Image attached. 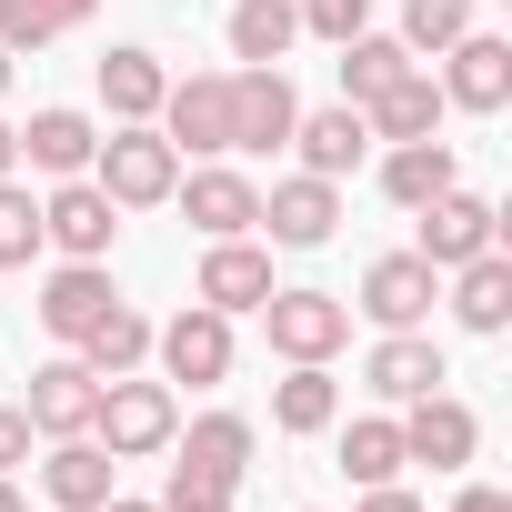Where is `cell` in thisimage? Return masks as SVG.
<instances>
[{"label":"cell","mask_w":512,"mask_h":512,"mask_svg":"<svg viewBox=\"0 0 512 512\" xmlns=\"http://www.w3.org/2000/svg\"><path fill=\"white\" fill-rule=\"evenodd\" d=\"M171 432H181V402H171V382H131V372H111V382H101V402H91V442H101L111 462L171 452Z\"/></svg>","instance_id":"6da1fadb"},{"label":"cell","mask_w":512,"mask_h":512,"mask_svg":"<svg viewBox=\"0 0 512 512\" xmlns=\"http://www.w3.org/2000/svg\"><path fill=\"white\" fill-rule=\"evenodd\" d=\"M91 181L111 191V211H151V201H171V181H181V151H171L151 121H121V131H101V151H91Z\"/></svg>","instance_id":"7a4b0ae2"},{"label":"cell","mask_w":512,"mask_h":512,"mask_svg":"<svg viewBox=\"0 0 512 512\" xmlns=\"http://www.w3.org/2000/svg\"><path fill=\"white\" fill-rule=\"evenodd\" d=\"M151 131H161L171 151L221 161V151H231V71H191V81H171L161 111H151Z\"/></svg>","instance_id":"3957f363"},{"label":"cell","mask_w":512,"mask_h":512,"mask_svg":"<svg viewBox=\"0 0 512 512\" xmlns=\"http://www.w3.org/2000/svg\"><path fill=\"white\" fill-rule=\"evenodd\" d=\"M292 121H302V101H292L282 61H241L231 71V151H282Z\"/></svg>","instance_id":"277c9868"},{"label":"cell","mask_w":512,"mask_h":512,"mask_svg":"<svg viewBox=\"0 0 512 512\" xmlns=\"http://www.w3.org/2000/svg\"><path fill=\"white\" fill-rule=\"evenodd\" d=\"M262 332H272L282 362H332V352L352 342V312H342L332 292H272V302H262Z\"/></svg>","instance_id":"5b68a950"},{"label":"cell","mask_w":512,"mask_h":512,"mask_svg":"<svg viewBox=\"0 0 512 512\" xmlns=\"http://www.w3.org/2000/svg\"><path fill=\"white\" fill-rule=\"evenodd\" d=\"M332 221H342V181H322V171H292V181L262 191V231H272L282 251H322Z\"/></svg>","instance_id":"8992f818"},{"label":"cell","mask_w":512,"mask_h":512,"mask_svg":"<svg viewBox=\"0 0 512 512\" xmlns=\"http://www.w3.org/2000/svg\"><path fill=\"white\" fill-rule=\"evenodd\" d=\"M472 251H492V201L452 181V191L422 201V262H432V272H462Z\"/></svg>","instance_id":"52a82bcc"},{"label":"cell","mask_w":512,"mask_h":512,"mask_svg":"<svg viewBox=\"0 0 512 512\" xmlns=\"http://www.w3.org/2000/svg\"><path fill=\"white\" fill-rule=\"evenodd\" d=\"M151 352H161V372H171V382H221V372H231V312L191 302L181 322H161V332H151Z\"/></svg>","instance_id":"ba28073f"},{"label":"cell","mask_w":512,"mask_h":512,"mask_svg":"<svg viewBox=\"0 0 512 512\" xmlns=\"http://www.w3.org/2000/svg\"><path fill=\"white\" fill-rule=\"evenodd\" d=\"M402 452H412V462H432V472H462V462L482 452V422H472V402H452V392H422V402L402 412Z\"/></svg>","instance_id":"9c48e42d"},{"label":"cell","mask_w":512,"mask_h":512,"mask_svg":"<svg viewBox=\"0 0 512 512\" xmlns=\"http://www.w3.org/2000/svg\"><path fill=\"white\" fill-rule=\"evenodd\" d=\"M432 262H422V251H382V262L362 272V312L382 322V332H422V312H432Z\"/></svg>","instance_id":"30bf717a"},{"label":"cell","mask_w":512,"mask_h":512,"mask_svg":"<svg viewBox=\"0 0 512 512\" xmlns=\"http://www.w3.org/2000/svg\"><path fill=\"white\" fill-rule=\"evenodd\" d=\"M111 231H121V211H111V191H101V181H61V191L41 201V241H61L71 262H101Z\"/></svg>","instance_id":"8fae6325"},{"label":"cell","mask_w":512,"mask_h":512,"mask_svg":"<svg viewBox=\"0 0 512 512\" xmlns=\"http://www.w3.org/2000/svg\"><path fill=\"white\" fill-rule=\"evenodd\" d=\"M91 402H101V372H91L81 352H61V362L31 372V402H21V412H31V432L61 442V432H91Z\"/></svg>","instance_id":"7c38bea8"},{"label":"cell","mask_w":512,"mask_h":512,"mask_svg":"<svg viewBox=\"0 0 512 512\" xmlns=\"http://www.w3.org/2000/svg\"><path fill=\"white\" fill-rule=\"evenodd\" d=\"M171 201H181V211H191L211 241H231V231H251V221H262V191H251L231 161H201L191 181H171Z\"/></svg>","instance_id":"4fadbf2b"},{"label":"cell","mask_w":512,"mask_h":512,"mask_svg":"<svg viewBox=\"0 0 512 512\" xmlns=\"http://www.w3.org/2000/svg\"><path fill=\"white\" fill-rule=\"evenodd\" d=\"M442 101H452V111H502V101H512V41L462 31V41H452V71H442Z\"/></svg>","instance_id":"5bb4252c"},{"label":"cell","mask_w":512,"mask_h":512,"mask_svg":"<svg viewBox=\"0 0 512 512\" xmlns=\"http://www.w3.org/2000/svg\"><path fill=\"white\" fill-rule=\"evenodd\" d=\"M111 472H121V462H111L91 432H61L51 462H41V492H51V512H101V502H111Z\"/></svg>","instance_id":"9a60e30c"},{"label":"cell","mask_w":512,"mask_h":512,"mask_svg":"<svg viewBox=\"0 0 512 512\" xmlns=\"http://www.w3.org/2000/svg\"><path fill=\"white\" fill-rule=\"evenodd\" d=\"M201 302H211V312H262V302H272V251H251L241 231L211 241V251H201Z\"/></svg>","instance_id":"2e32d148"},{"label":"cell","mask_w":512,"mask_h":512,"mask_svg":"<svg viewBox=\"0 0 512 512\" xmlns=\"http://www.w3.org/2000/svg\"><path fill=\"white\" fill-rule=\"evenodd\" d=\"M442 111H452V101H442V81H432L422 61H412L392 91H372V101H362L372 141H432V131H442Z\"/></svg>","instance_id":"e0dca14e"},{"label":"cell","mask_w":512,"mask_h":512,"mask_svg":"<svg viewBox=\"0 0 512 512\" xmlns=\"http://www.w3.org/2000/svg\"><path fill=\"white\" fill-rule=\"evenodd\" d=\"M111 302H121V292H111V272H101V262H61V272L41 282V332H51V342H81Z\"/></svg>","instance_id":"ac0fdd59"},{"label":"cell","mask_w":512,"mask_h":512,"mask_svg":"<svg viewBox=\"0 0 512 512\" xmlns=\"http://www.w3.org/2000/svg\"><path fill=\"white\" fill-rule=\"evenodd\" d=\"M91 151H101L91 111H31V121H21V161H31V171H51V181H81V171H91Z\"/></svg>","instance_id":"d6986e66"},{"label":"cell","mask_w":512,"mask_h":512,"mask_svg":"<svg viewBox=\"0 0 512 512\" xmlns=\"http://www.w3.org/2000/svg\"><path fill=\"white\" fill-rule=\"evenodd\" d=\"M292 141H302V171L342 181V171H362V151H372V121L342 101V111H302V121H292Z\"/></svg>","instance_id":"ffe728a7"},{"label":"cell","mask_w":512,"mask_h":512,"mask_svg":"<svg viewBox=\"0 0 512 512\" xmlns=\"http://www.w3.org/2000/svg\"><path fill=\"white\" fill-rule=\"evenodd\" d=\"M362 382H372L382 402H422V392H442V352H432L422 332H382L372 362H362Z\"/></svg>","instance_id":"44dd1931"},{"label":"cell","mask_w":512,"mask_h":512,"mask_svg":"<svg viewBox=\"0 0 512 512\" xmlns=\"http://www.w3.org/2000/svg\"><path fill=\"white\" fill-rule=\"evenodd\" d=\"M382 191L402 201V211H422L432 191H452V141L432 131V141H392L382 151Z\"/></svg>","instance_id":"7402d4cb"},{"label":"cell","mask_w":512,"mask_h":512,"mask_svg":"<svg viewBox=\"0 0 512 512\" xmlns=\"http://www.w3.org/2000/svg\"><path fill=\"white\" fill-rule=\"evenodd\" d=\"M302 41V0H231V61H282Z\"/></svg>","instance_id":"603a6c76"},{"label":"cell","mask_w":512,"mask_h":512,"mask_svg":"<svg viewBox=\"0 0 512 512\" xmlns=\"http://www.w3.org/2000/svg\"><path fill=\"white\" fill-rule=\"evenodd\" d=\"M452 312H462V332H502L512 322V262H502V251H472V262H462Z\"/></svg>","instance_id":"cb8c5ba5"},{"label":"cell","mask_w":512,"mask_h":512,"mask_svg":"<svg viewBox=\"0 0 512 512\" xmlns=\"http://www.w3.org/2000/svg\"><path fill=\"white\" fill-rule=\"evenodd\" d=\"M71 352H81V362H91L101 382H111V372H141V362H151V322H141L131 302H111V312H101V322H91V332H81Z\"/></svg>","instance_id":"d4e9b609"},{"label":"cell","mask_w":512,"mask_h":512,"mask_svg":"<svg viewBox=\"0 0 512 512\" xmlns=\"http://www.w3.org/2000/svg\"><path fill=\"white\" fill-rule=\"evenodd\" d=\"M161 91H171L161 51H111V61H101V101H111L121 121H151V111H161Z\"/></svg>","instance_id":"484cf974"},{"label":"cell","mask_w":512,"mask_h":512,"mask_svg":"<svg viewBox=\"0 0 512 512\" xmlns=\"http://www.w3.org/2000/svg\"><path fill=\"white\" fill-rule=\"evenodd\" d=\"M171 442H181V462H201V472H221V482L251 472V422H241V412H201V422L171 432Z\"/></svg>","instance_id":"4316f807"},{"label":"cell","mask_w":512,"mask_h":512,"mask_svg":"<svg viewBox=\"0 0 512 512\" xmlns=\"http://www.w3.org/2000/svg\"><path fill=\"white\" fill-rule=\"evenodd\" d=\"M91 21V0H0V51H41V41H61V31H81Z\"/></svg>","instance_id":"83f0119b"},{"label":"cell","mask_w":512,"mask_h":512,"mask_svg":"<svg viewBox=\"0 0 512 512\" xmlns=\"http://www.w3.org/2000/svg\"><path fill=\"white\" fill-rule=\"evenodd\" d=\"M402 71H412L402 41H382V31H352V41H342V101H352V111H362L372 91H392Z\"/></svg>","instance_id":"f1b7e54d"},{"label":"cell","mask_w":512,"mask_h":512,"mask_svg":"<svg viewBox=\"0 0 512 512\" xmlns=\"http://www.w3.org/2000/svg\"><path fill=\"white\" fill-rule=\"evenodd\" d=\"M272 422H282V432H332V422H342L332 372H322V362H292V382L272 392Z\"/></svg>","instance_id":"f546056e"},{"label":"cell","mask_w":512,"mask_h":512,"mask_svg":"<svg viewBox=\"0 0 512 512\" xmlns=\"http://www.w3.org/2000/svg\"><path fill=\"white\" fill-rule=\"evenodd\" d=\"M402 462H412V452H402V422H392V412H362V422L342 432V472H352L362 492H372V482H392Z\"/></svg>","instance_id":"4dcf8cb0"},{"label":"cell","mask_w":512,"mask_h":512,"mask_svg":"<svg viewBox=\"0 0 512 512\" xmlns=\"http://www.w3.org/2000/svg\"><path fill=\"white\" fill-rule=\"evenodd\" d=\"M472 31V0H402V51H452Z\"/></svg>","instance_id":"1f68e13d"},{"label":"cell","mask_w":512,"mask_h":512,"mask_svg":"<svg viewBox=\"0 0 512 512\" xmlns=\"http://www.w3.org/2000/svg\"><path fill=\"white\" fill-rule=\"evenodd\" d=\"M31 251H41V201L21 181H0V272H21Z\"/></svg>","instance_id":"d6a6232c"},{"label":"cell","mask_w":512,"mask_h":512,"mask_svg":"<svg viewBox=\"0 0 512 512\" xmlns=\"http://www.w3.org/2000/svg\"><path fill=\"white\" fill-rule=\"evenodd\" d=\"M231 502H241V482H221L201 462H171V482H161V512H231Z\"/></svg>","instance_id":"836d02e7"},{"label":"cell","mask_w":512,"mask_h":512,"mask_svg":"<svg viewBox=\"0 0 512 512\" xmlns=\"http://www.w3.org/2000/svg\"><path fill=\"white\" fill-rule=\"evenodd\" d=\"M302 31H322V41H352V31H372V0H302Z\"/></svg>","instance_id":"e575fe53"},{"label":"cell","mask_w":512,"mask_h":512,"mask_svg":"<svg viewBox=\"0 0 512 512\" xmlns=\"http://www.w3.org/2000/svg\"><path fill=\"white\" fill-rule=\"evenodd\" d=\"M21 462H31V412L0 402V472H21Z\"/></svg>","instance_id":"d590c367"},{"label":"cell","mask_w":512,"mask_h":512,"mask_svg":"<svg viewBox=\"0 0 512 512\" xmlns=\"http://www.w3.org/2000/svg\"><path fill=\"white\" fill-rule=\"evenodd\" d=\"M362 512H422V502H412L402 482H372V492H362Z\"/></svg>","instance_id":"8d00e7d4"},{"label":"cell","mask_w":512,"mask_h":512,"mask_svg":"<svg viewBox=\"0 0 512 512\" xmlns=\"http://www.w3.org/2000/svg\"><path fill=\"white\" fill-rule=\"evenodd\" d=\"M452 512H512V492H492V482H472V492H462Z\"/></svg>","instance_id":"74e56055"},{"label":"cell","mask_w":512,"mask_h":512,"mask_svg":"<svg viewBox=\"0 0 512 512\" xmlns=\"http://www.w3.org/2000/svg\"><path fill=\"white\" fill-rule=\"evenodd\" d=\"M11 171H21V131H11V121H0V181H11Z\"/></svg>","instance_id":"f35d334b"},{"label":"cell","mask_w":512,"mask_h":512,"mask_svg":"<svg viewBox=\"0 0 512 512\" xmlns=\"http://www.w3.org/2000/svg\"><path fill=\"white\" fill-rule=\"evenodd\" d=\"M0 512H31V502H21V492H11V472H0Z\"/></svg>","instance_id":"ab89813d"},{"label":"cell","mask_w":512,"mask_h":512,"mask_svg":"<svg viewBox=\"0 0 512 512\" xmlns=\"http://www.w3.org/2000/svg\"><path fill=\"white\" fill-rule=\"evenodd\" d=\"M101 512H161V502H121V492H111V502H101Z\"/></svg>","instance_id":"60d3db41"},{"label":"cell","mask_w":512,"mask_h":512,"mask_svg":"<svg viewBox=\"0 0 512 512\" xmlns=\"http://www.w3.org/2000/svg\"><path fill=\"white\" fill-rule=\"evenodd\" d=\"M0 91H11V51H0Z\"/></svg>","instance_id":"b9f144b4"}]
</instances>
